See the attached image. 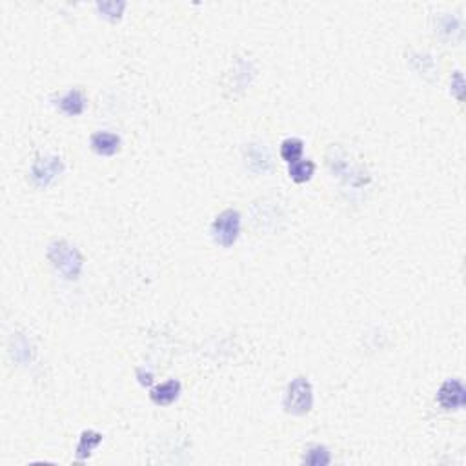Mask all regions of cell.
<instances>
[{"mask_svg": "<svg viewBox=\"0 0 466 466\" xmlns=\"http://www.w3.org/2000/svg\"><path fill=\"white\" fill-rule=\"evenodd\" d=\"M303 151L304 142L300 141V138L288 137L280 142V158H283L284 163L292 164L295 163V161H299V158L303 157Z\"/></svg>", "mask_w": 466, "mask_h": 466, "instance_id": "obj_12", "label": "cell"}, {"mask_svg": "<svg viewBox=\"0 0 466 466\" xmlns=\"http://www.w3.org/2000/svg\"><path fill=\"white\" fill-rule=\"evenodd\" d=\"M137 378H138V383H141L142 386H151V385H153V375H151L150 372H144V370H137Z\"/></svg>", "mask_w": 466, "mask_h": 466, "instance_id": "obj_16", "label": "cell"}, {"mask_svg": "<svg viewBox=\"0 0 466 466\" xmlns=\"http://www.w3.org/2000/svg\"><path fill=\"white\" fill-rule=\"evenodd\" d=\"M104 435L101 432H95V430H84L78 437L77 450H75V455H77L78 461H86V459L91 457L93 450L102 442Z\"/></svg>", "mask_w": 466, "mask_h": 466, "instance_id": "obj_10", "label": "cell"}, {"mask_svg": "<svg viewBox=\"0 0 466 466\" xmlns=\"http://www.w3.org/2000/svg\"><path fill=\"white\" fill-rule=\"evenodd\" d=\"M313 173H315V164L312 161H308V158H299L295 163L288 164L290 178L297 184L308 183L310 178L313 177Z\"/></svg>", "mask_w": 466, "mask_h": 466, "instance_id": "obj_11", "label": "cell"}, {"mask_svg": "<svg viewBox=\"0 0 466 466\" xmlns=\"http://www.w3.org/2000/svg\"><path fill=\"white\" fill-rule=\"evenodd\" d=\"M454 78H455V84H452V91H454L455 97H457L459 101H462V91H465V82H462V75L457 71V74L454 75Z\"/></svg>", "mask_w": 466, "mask_h": 466, "instance_id": "obj_15", "label": "cell"}, {"mask_svg": "<svg viewBox=\"0 0 466 466\" xmlns=\"http://www.w3.org/2000/svg\"><path fill=\"white\" fill-rule=\"evenodd\" d=\"M55 106H57L61 113L68 115V117H78V115L84 113L86 106H88V98H86L82 89L71 88L62 95H59Z\"/></svg>", "mask_w": 466, "mask_h": 466, "instance_id": "obj_6", "label": "cell"}, {"mask_svg": "<svg viewBox=\"0 0 466 466\" xmlns=\"http://www.w3.org/2000/svg\"><path fill=\"white\" fill-rule=\"evenodd\" d=\"M442 410H461L466 402V390L459 379H448L441 385L435 397Z\"/></svg>", "mask_w": 466, "mask_h": 466, "instance_id": "obj_5", "label": "cell"}, {"mask_svg": "<svg viewBox=\"0 0 466 466\" xmlns=\"http://www.w3.org/2000/svg\"><path fill=\"white\" fill-rule=\"evenodd\" d=\"M246 166L255 173H266L272 168V157L268 148L260 144H252L246 150Z\"/></svg>", "mask_w": 466, "mask_h": 466, "instance_id": "obj_9", "label": "cell"}, {"mask_svg": "<svg viewBox=\"0 0 466 466\" xmlns=\"http://www.w3.org/2000/svg\"><path fill=\"white\" fill-rule=\"evenodd\" d=\"M89 146L101 157H113L121 151L122 141L117 133L111 131H97L89 138Z\"/></svg>", "mask_w": 466, "mask_h": 466, "instance_id": "obj_7", "label": "cell"}, {"mask_svg": "<svg viewBox=\"0 0 466 466\" xmlns=\"http://www.w3.org/2000/svg\"><path fill=\"white\" fill-rule=\"evenodd\" d=\"M303 462L310 466H326L332 462V455H330V450L326 448V446L313 445L306 450V454H304L303 457Z\"/></svg>", "mask_w": 466, "mask_h": 466, "instance_id": "obj_13", "label": "cell"}, {"mask_svg": "<svg viewBox=\"0 0 466 466\" xmlns=\"http://www.w3.org/2000/svg\"><path fill=\"white\" fill-rule=\"evenodd\" d=\"M240 224H243V221H240L239 211L233 208L223 210L211 223V237L219 246L231 248L240 235Z\"/></svg>", "mask_w": 466, "mask_h": 466, "instance_id": "obj_3", "label": "cell"}, {"mask_svg": "<svg viewBox=\"0 0 466 466\" xmlns=\"http://www.w3.org/2000/svg\"><path fill=\"white\" fill-rule=\"evenodd\" d=\"M66 166L59 155H46V157H39L35 163L31 164V181L37 188L46 190L48 186H51L62 173H64Z\"/></svg>", "mask_w": 466, "mask_h": 466, "instance_id": "obj_4", "label": "cell"}, {"mask_svg": "<svg viewBox=\"0 0 466 466\" xmlns=\"http://www.w3.org/2000/svg\"><path fill=\"white\" fill-rule=\"evenodd\" d=\"M181 392H183V385H181V381H177V379H170V381L153 386V388L150 390V399L151 402L157 406H170L181 397Z\"/></svg>", "mask_w": 466, "mask_h": 466, "instance_id": "obj_8", "label": "cell"}, {"mask_svg": "<svg viewBox=\"0 0 466 466\" xmlns=\"http://www.w3.org/2000/svg\"><path fill=\"white\" fill-rule=\"evenodd\" d=\"M98 13H101L104 19L111 22L121 21L122 13L126 9V2H115V0H110V2H98L97 4Z\"/></svg>", "mask_w": 466, "mask_h": 466, "instance_id": "obj_14", "label": "cell"}, {"mask_svg": "<svg viewBox=\"0 0 466 466\" xmlns=\"http://www.w3.org/2000/svg\"><path fill=\"white\" fill-rule=\"evenodd\" d=\"M46 257L51 266L64 277L66 280H77L84 268V257L81 250L64 239L51 240L46 250Z\"/></svg>", "mask_w": 466, "mask_h": 466, "instance_id": "obj_1", "label": "cell"}, {"mask_svg": "<svg viewBox=\"0 0 466 466\" xmlns=\"http://www.w3.org/2000/svg\"><path fill=\"white\" fill-rule=\"evenodd\" d=\"M286 414L290 415H306L313 408V386L306 378H295L286 388L283 401Z\"/></svg>", "mask_w": 466, "mask_h": 466, "instance_id": "obj_2", "label": "cell"}]
</instances>
